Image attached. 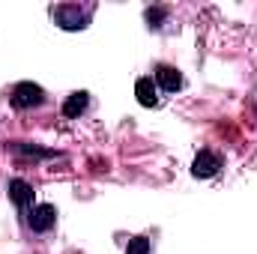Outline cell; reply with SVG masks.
<instances>
[{
    "instance_id": "cell-4",
    "label": "cell",
    "mask_w": 257,
    "mask_h": 254,
    "mask_svg": "<svg viewBox=\"0 0 257 254\" xmlns=\"http://www.w3.org/2000/svg\"><path fill=\"white\" fill-rule=\"evenodd\" d=\"M54 221H57V209H54L51 203H36V206L30 209V215H27V224H30L36 233L51 230V227H54Z\"/></svg>"
},
{
    "instance_id": "cell-11",
    "label": "cell",
    "mask_w": 257,
    "mask_h": 254,
    "mask_svg": "<svg viewBox=\"0 0 257 254\" xmlns=\"http://www.w3.org/2000/svg\"><path fill=\"white\" fill-rule=\"evenodd\" d=\"M165 18H168V9H165V6H150V9H147V21H150V27H162Z\"/></svg>"
},
{
    "instance_id": "cell-10",
    "label": "cell",
    "mask_w": 257,
    "mask_h": 254,
    "mask_svg": "<svg viewBox=\"0 0 257 254\" xmlns=\"http://www.w3.org/2000/svg\"><path fill=\"white\" fill-rule=\"evenodd\" d=\"M126 254H150V239H147V236H135V239H128Z\"/></svg>"
},
{
    "instance_id": "cell-9",
    "label": "cell",
    "mask_w": 257,
    "mask_h": 254,
    "mask_svg": "<svg viewBox=\"0 0 257 254\" xmlns=\"http://www.w3.org/2000/svg\"><path fill=\"white\" fill-rule=\"evenodd\" d=\"M87 105H90V93H84V90H75V93H72V96L63 102V117H69V120L81 117V114L87 111Z\"/></svg>"
},
{
    "instance_id": "cell-5",
    "label": "cell",
    "mask_w": 257,
    "mask_h": 254,
    "mask_svg": "<svg viewBox=\"0 0 257 254\" xmlns=\"http://www.w3.org/2000/svg\"><path fill=\"white\" fill-rule=\"evenodd\" d=\"M156 87H162V90H168V93H177L180 87H183V75L177 72V66H156Z\"/></svg>"
},
{
    "instance_id": "cell-6",
    "label": "cell",
    "mask_w": 257,
    "mask_h": 254,
    "mask_svg": "<svg viewBox=\"0 0 257 254\" xmlns=\"http://www.w3.org/2000/svg\"><path fill=\"white\" fill-rule=\"evenodd\" d=\"M135 96H138V102L144 108H156L159 105V87H156V81L153 78H138L135 81Z\"/></svg>"
},
{
    "instance_id": "cell-3",
    "label": "cell",
    "mask_w": 257,
    "mask_h": 254,
    "mask_svg": "<svg viewBox=\"0 0 257 254\" xmlns=\"http://www.w3.org/2000/svg\"><path fill=\"white\" fill-rule=\"evenodd\" d=\"M87 12L81 6H57L54 9V21L63 27V30H84L87 27Z\"/></svg>"
},
{
    "instance_id": "cell-7",
    "label": "cell",
    "mask_w": 257,
    "mask_h": 254,
    "mask_svg": "<svg viewBox=\"0 0 257 254\" xmlns=\"http://www.w3.org/2000/svg\"><path fill=\"white\" fill-rule=\"evenodd\" d=\"M9 200L18 206V209H27L33 203V186L24 183V180H9Z\"/></svg>"
},
{
    "instance_id": "cell-8",
    "label": "cell",
    "mask_w": 257,
    "mask_h": 254,
    "mask_svg": "<svg viewBox=\"0 0 257 254\" xmlns=\"http://www.w3.org/2000/svg\"><path fill=\"white\" fill-rule=\"evenodd\" d=\"M9 150L15 156H24V159H54L57 150H45V147H36V144H24V141H12Z\"/></svg>"
},
{
    "instance_id": "cell-2",
    "label": "cell",
    "mask_w": 257,
    "mask_h": 254,
    "mask_svg": "<svg viewBox=\"0 0 257 254\" xmlns=\"http://www.w3.org/2000/svg\"><path fill=\"white\" fill-rule=\"evenodd\" d=\"M218 168H221V156L212 153V150H200V153L194 156V162H192V174L197 177V180H209V177H215Z\"/></svg>"
},
{
    "instance_id": "cell-1",
    "label": "cell",
    "mask_w": 257,
    "mask_h": 254,
    "mask_svg": "<svg viewBox=\"0 0 257 254\" xmlns=\"http://www.w3.org/2000/svg\"><path fill=\"white\" fill-rule=\"evenodd\" d=\"M9 102H12L15 108H21V111H27V108H39V105H45V90H42L39 84H33V81H21V84L12 87Z\"/></svg>"
}]
</instances>
